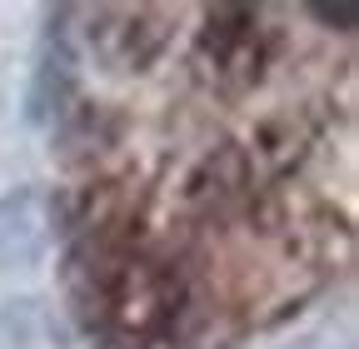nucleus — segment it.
Wrapping results in <instances>:
<instances>
[{
  "instance_id": "obj_1",
  "label": "nucleus",
  "mask_w": 359,
  "mask_h": 349,
  "mask_svg": "<svg viewBox=\"0 0 359 349\" xmlns=\"http://www.w3.org/2000/svg\"><path fill=\"white\" fill-rule=\"evenodd\" d=\"M55 240V210L40 185H20L0 195V275L35 270Z\"/></svg>"
},
{
  "instance_id": "obj_2",
  "label": "nucleus",
  "mask_w": 359,
  "mask_h": 349,
  "mask_svg": "<svg viewBox=\"0 0 359 349\" xmlns=\"http://www.w3.org/2000/svg\"><path fill=\"white\" fill-rule=\"evenodd\" d=\"M70 90H75V55H70V46H65V35L50 30V35H45V46H40V55H35L25 115H30L35 125H50V120L65 110Z\"/></svg>"
},
{
  "instance_id": "obj_3",
  "label": "nucleus",
  "mask_w": 359,
  "mask_h": 349,
  "mask_svg": "<svg viewBox=\"0 0 359 349\" xmlns=\"http://www.w3.org/2000/svg\"><path fill=\"white\" fill-rule=\"evenodd\" d=\"M314 15H320V20H330V25H354V11H330V6H320Z\"/></svg>"
}]
</instances>
